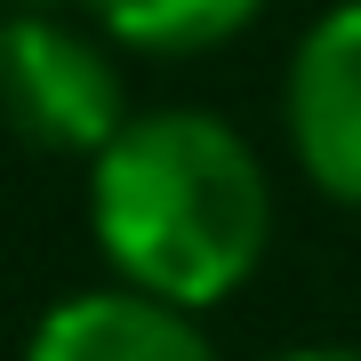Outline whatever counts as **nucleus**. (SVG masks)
Segmentation results:
<instances>
[{
	"label": "nucleus",
	"instance_id": "obj_1",
	"mask_svg": "<svg viewBox=\"0 0 361 361\" xmlns=\"http://www.w3.org/2000/svg\"><path fill=\"white\" fill-rule=\"evenodd\" d=\"M89 233L113 281L209 313L265 265V161L233 121L193 113V104L129 113L121 137L89 161Z\"/></svg>",
	"mask_w": 361,
	"mask_h": 361
},
{
	"label": "nucleus",
	"instance_id": "obj_2",
	"mask_svg": "<svg viewBox=\"0 0 361 361\" xmlns=\"http://www.w3.org/2000/svg\"><path fill=\"white\" fill-rule=\"evenodd\" d=\"M0 121L40 153L97 161L129 121L104 40H89L49 8H8L0 16Z\"/></svg>",
	"mask_w": 361,
	"mask_h": 361
},
{
	"label": "nucleus",
	"instance_id": "obj_3",
	"mask_svg": "<svg viewBox=\"0 0 361 361\" xmlns=\"http://www.w3.org/2000/svg\"><path fill=\"white\" fill-rule=\"evenodd\" d=\"M281 121H289L297 169L329 201L361 209V0L322 8L313 32L297 40L281 80Z\"/></svg>",
	"mask_w": 361,
	"mask_h": 361
},
{
	"label": "nucleus",
	"instance_id": "obj_4",
	"mask_svg": "<svg viewBox=\"0 0 361 361\" xmlns=\"http://www.w3.org/2000/svg\"><path fill=\"white\" fill-rule=\"evenodd\" d=\"M25 361H217V345L193 305L104 281V289L56 297L25 337Z\"/></svg>",
	"mask_w": 361,
	"mask_h": 361
},
{
	"label": "nucleus",
	"instance_id": "obj_5",
	"mask_svg": "<svg viewBox=\"0 0 361 361\" xmlns=\"http://www.w3.org/2000/svg\"><path fill=\"white\" fill-rule=\"evenodd\" d=\"M104 40L137 56H193V49H217L265 8V0H89Z\"/></svg>",
	"mask_w": 361,
	"mask_h": 361
},
{
	"label": "nucleus",
	"instance_id": "obj_6",
	"mask_svg": "<svg viewBox=\"0 0 361 361\" xmlns=\"http://www.w3.org/2000/svg\"><path fill=\"white\" fill-rule=\"evenodd\" d=\"M273 361H361V345H289V353H273Z\"/></svg>",
	"mask_w": 361,
	"mask_h": 361
},
{
	"label": "nucleus",
	"instance_id": "obj_7",
	"mask_svg": "<svg viewBox=\"0 0 361 361\" xmlns=\"http://www.w3.org/2000/svg\"><path fill=\"white\" fill-rule=\"evenodd\" d=\"M0 8H49V0H0Z\"/></svg>",
	"mask_w": 361,
	"mask_h": 361
}]
</instances>
